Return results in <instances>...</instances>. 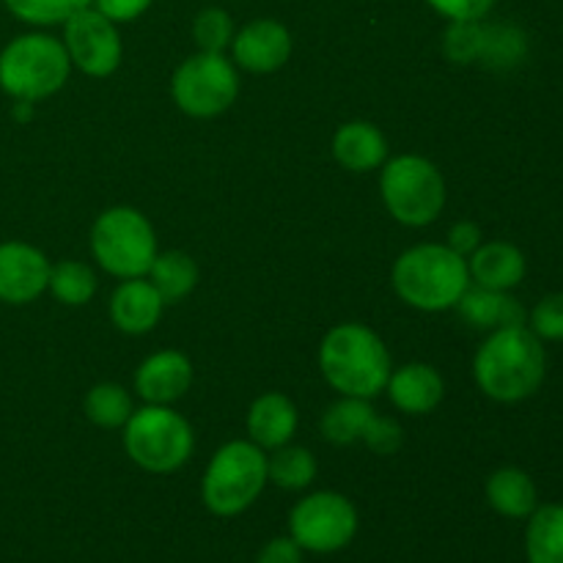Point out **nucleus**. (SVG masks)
<instances>
[{"label":"nucleus","instance_id":"nucleus-1","mask_svg":"<svg viewBox=\"0 0 563 563\" xmlns=\"http://www.w3.org/2000/svg\"><path fill=\"white\" fill-rule=\"evenodd\" d=\"M544 372L548 357L542 339H537L526 324L493 330L473 361L476 385L484 396L500 405H517L537 394L544 383Z\"/></svg>","mask_w":563,"mask_h":563},{"label":"nucleus","instance_id":"nucleus-2","mask_svg":"<svg viewBox=\"0 0 563 563\" xmlns=\"http://www.w3.org/2000/svg\"><path fill=\"white\" fill-rule=\"evenodd\" d=\"M319 368L333 390L352 399H374L390 379V352L372 328L344 322L328 330L319 346Z\"/></svg>","mask_w":563,"mask_h":563},{"label":"nucleus","instance_id":"nucleus-3","mask_svg":"<svg viewBox=\"0 0 563 563\" xmlns=\"http://www.w3.org/2000/svg\"><path fill=\"white\" fill-rule=\"evenodd\" d=\"M390 284L407 306L438 313L460 302V297L471 286V273H467V258L451 251L449 245L423 242V245L407 247L396 258L390 269Z\"/></svg>","mask_w":563,"mask_h":563},{"label":"nucleus","instance_id":"nucleus-4","mask_svg":"<svg viewBox=\"0 0 563 563\" xmlns=\"http://www.w3.org/2000/svg\"><path fill=\"white\" fill-rule=\"evenodd\" d=\"M71 71L64 42L33 31L14 36L0 49V91L22 102H42L66 86Z\"/></svg>","mask_w":563,"mask_h":563},{"label":"nucleus","instance_id":"nucleus-5","mask_svg":"<svg viewBox=\"0 0 563 563\" xmlns=\"http://www.w3.org/2000/svg\"><path fill=\"white\" fill-rule=\"evenodd\" d=\"M267 454L253 440H231L209 460L201 498L212 515L236 517L267 487Z\"/></svg>","mask_w":563,"mask_h":563},{"label":"nucleus","instance_id":"nucleus-6","mask_svg":"<svg viewBox=\"0 0 563 563\" xmlns=\"http://www.w3.org/2000/svg\"><path fill=\"white\" fill-rule=\"evenodd\" d=\"M379 192L390 218L410 229L434 223L445 207V179L432 159L421 154H399L385 159Z\"/></svg>","mask_w":563,"mask_h":563},{"label":"nucleus","instance_id":"nucleus-7","mask_svg":"<svg viewBox=\"0 0 563 563\" xmlns=\"http://www.w3.org/2000/svg\"><path fill=\"white\" fill-rule=\"evenodd\" d=\"M126 456L146 473H174L196 449L190 421L170 410V405H146L124 423Z\"/></svg>","mask_w":563,"mask_h":563},{"label":"nucleus","instance_id":"nucleus-8","mask_svg":"<svg viewBox=\"0 0 563 563\" xmlns=\"http://www.w3.org/2000/svg\"><path fill=\"white\" fill-rule=\"evenodd\" d=\"M91 253L99 267L115 278H146L157 256V236L146 214L132 207H113L93 220Z\"/></svg>","mask_w":563,"mask_h":563},{"label":"nucleus","instance_id":"nucleus-9","mask_svg":"<svg viewBox=\"0 0 563 563\" xmlns=\"http://www.w3.org/2000/svg\"><path fill=\"white\" fill-rule=\"evenodd\" d=\"M170 93L181 113L192 119H214L236 102L240 77L234 60L223 53H196L181 60L170 80Z\"/></svg>","mask_w":563,"mask_h":563},{"label":"nucleus","instance_id":"nucleus-10","mask_svg":"<svg viewBox=\"0 0 563 563\" xmlns=\"http://www.w3.org/2000/svg\"><path fill=\"white\" fill-rule=\"evenodd\" d=\"M291 539L308 553H339L355 539L357 511L339 493H313L291 509Z\"/></svg>","mask_w":563,"mask_h":563},{"label":"nucleus","instance_id":"nucleus-11","mask_svg":"<svg viewBox=\"0 0 563 563\" xmlns=\"http://www.w3.org/2000/svg\"><path fill=\"white\" fill-rule=\"evenodd\" d=\"M119 22L88 5L64 22V47L75 69L88 77H108L119 69L124 44H121Z\"/></svg>","mask_w":563,"mask_h":563},{"label":"nucleus","instance_id":"nucleus-12","mask_svg":"<svg viewBox=\"0 0 563 563\" xmlns=\"http://www.w3.org/2000/svg\"><path fill=\"white\" fill-rule=\"evenodd\" d=\"M322 434L335 445L363 443L379 456L396 454L405 440L399 423L390 418H379L368 399H352V396H344L324 412Z\"/></svg>","mask_w":563,"mask_h":563},{"label":"nucleus","instance_id":"nucleus-13","mask_svg":"<svg viewBox=\"0 0 563 563\" xmlns=\"http://www.w3.org/2000/svg\"><path fill=\"white\" fill-rule=\"evenodd\" d=\"M49 262L27 242H0V302L27 306L47 291Z\"/></svg>","mask_w":563,"mask_h":563},{"label":"nucleus","instance_id":"nucleus-14","mask_svg":"<svg viewBox=\"0 0 563 563\" xmlns=\"http://www.w3.org/2000/svg\"><path fill=\"white\" fill-rule=\"evenodd\" d=\"M231 55L240 69L253 75L278 71L291 58V33L278 20H253L242 25L231 38Z\"/></svg>","mask_w":563,"mask_h":563},{"label":"nucleus","instance_id":"nucleus-15","mask_svg":"<svg viewBox=\"0 0 563 563\" xmlns=\"http://www.w3.org/2000/svg\"><path fill=\"white\" fill-rule=\"evenodd\" d=\"M190 357L176 350L154 352L135 372V390L146 405H174L190 390Z\"/></svg>","mask_w":563,"mask_h":563},{"label":"nucleus","instance_id":"nucleus-16","mask_svg":"<svg viewBox=\"0 0 563 563\" xmlns=\"http://www.w3.org/2000/svg\"><path fill=\"white\" fill-rule=\"evenodd\" d=\"M163 308V297L146 278L121 280L110 297V319L126 335H143L157 328Z\"/></svg>","mask_w":563,"mask_h":563},{"label":"nucleus","instance_id":"nucleus-17","mask_svg":"<svg viewBox=\"0 0 563 563\" xmlns=\"http://www.w3.org/2000/svg\"><path fill=\"white\" fill-rule=\"evenodd\" d=\"M467 273H471V284L493 291H511L526 278V256L511 242H482L467 256Z\"/></svg>","mask_w":563,"mask_h":563},{"label":"nucleus","instance_id":"nucleus-18","mask_svg":"<svg viewBox=\"0 0 563 563\" xmlns=\"http://www.w3.org/2000/svg\"><path fill=\"white\" fill-rule=\"evenodd\" d=\"M385 390L401 412L427 416L443 401L445 383L438 368L429 363H407V366L390 372Z\"/></svg>","mask_w":563,"mask_h":563},{"label":"nucleus","instance_id":"nucleus-19","mask_svg":"<svg viewBox=\"0 0 563 563\" xmlns=\"http://www.w3.org/2000/svg\"><path fill=\"white\" fill-rule=\"evenodd\" d=\"M333 157L352 174L383 168L388 159V141L383 130L368 121H346L333 135Z\"/></svg>","mask_w":563,"mask_h":563},{"label":"nucleus","instance_id":"nucleus-20","mask_svg":"<svg viewBox=\"0 0 563 563\" xmlns=\"http://www.w3.org/2000/svg\"><path fill=\"white\" fill-rule=\"evenodd\" d=\"M297 407L284 394H262L247 410V434L258 449L275 451L280 445L291 443L297 432Z\"/></svg>","mask_w":563,"mask_h":563},{"label":"nucleus","instance_id":"nucleus-21","mask_svg":"<svg viewBox=\"0 0 563 563\" xmlns=\"http://www.w3.org/2000/svg\"><path fill=\"white\" fill-rule=\"evenodd\" d=\"M454 308L471 328L489 330V333L500 328L526 324V308L509 291H493L476 284L467 286L465 295L460 297V302Z\"/></svg>","mask_w":563,"mask_h":563},{"label":"nucleus","instance_id":"nucleus-22","mask_svg":"<svg viewBox=\"0 0 563 563\" xmlns=\"http://www.w3.org/2000/svg\"><path fill=\"white\" fill-rule=\"evenodd\" d=\"M487 500L498 515L526 520L537 511L539 493L533 478L520 467H500L487 478Z\"/></svg>","mask_w":563,"mask_h":563},{"label":"nucleus","instance_id":"nucleus-23","mask_svg":"<svg viewBox=\"0 0 563 563\" xmlns=\"http://www.w3.org/2000/svg\"><path fill=\"white\" fill-rule=\"evenodd\" d=\"M148 284L157 289L163 302H179L196 289L198 284V264L185 251H165L157 253L148 267Z\"/></svg>","mask_w":563,"mask_h":563},{"label":"nucleus","instance_id":"nucleus-24","mask_svg":"<svg viewBox=\"0 0 563 563\" xmlns=\"http://www.w3.org/2000/svg\"><path fill=\"white\" fill-rule=\"evenodd\" d=\"M528 563H563V504L537 506L526 531Z\"/></svg>","mask_w":563,"mask_h":563},{"label":"nucleus","instance_id":"nucleus-25","mask_svg":"<svg viewBox=\"0 0 563 563\" xmlns=\"http://www.w3.org/2000/svg\"><path fill=\"white\" fill-rule=\"evenodd\" d=\"M317 471V456L308 449H300V445L286 443L275 449L273 456H267V478L275 487L289 489V493L311 487Z\"/></svg>","mask_w":563,"mask_h":563},{"label":"nucleus","instance_id":"nucleus-26","mask_svg":"<svg viewBox=\"0 0 563 563\" xmlns=\"http://www.w3.org/2000/svg\"><path fill=\"white\" fill-rule=\"evenodd\" d=\"M47 289L64 306H88L93 300V295H97V275H93V269L88 264L66 258V262L49 264Z\"/></svg>","mask_w":563,"mask_h":563},{"label":"nucleus","instance_id":"nucleus-27","mask_svg":"<svg viewBox=\"0 0 563 563\" xmlns=\"http://www.w3.org/2000/svg\"><path fill=\"white\" fill-rule=\"evenodd\" d=\"M526 55L528 38L520 27L509 25V22H500V25H487L484 22L478 64L489 66V69H511V66L522 64Z\"/></svg>","mask_w":563,"mask_h":563},{"label":"nucleus","instance_id":"nucleus-28","mask_svg":"<svg viewBox=\"0 0 563 563\" xmlns=\"http://www.w3.org/2000/svg\"><path fill=\"white\" fill-rule=\"evenodd\" d=\"M82 410H86L88 421L99 429H121L132 410V399L126 394L124 385L119 383H99L93 385L86 394V401H82Z\"/></svg>","mask_w":563,"mask_h":563},{"label":"nucleus","instance_id":"nucleus-29","mask_svg":"<svg viewBox=\"0 0 563 563\" xmlns=\"http://www.w3.org/2000/svg\"><path fill=\"white\" fill-rule=\"evenodd\" d=\"M93 0H3L5 11L36 27L64 25L71 14L88 9Z\"/></svg>","mask_w":563,"mask_h":563},{"label":"nucleus","instance_id":"nucleus-30","mask_svg":"<svg viewBox=\"0 0 563 563\" xmlns=\"http://www.w3.org/2000/svg\"><path fill=\"white\" fill-rule=\"evenodd\" d=\"M234 33V20L220 5H207L192 20V38L201 47V53H223L225 47H231Z\"/></svg>","mask_w":563,"mask_h":563},{"label":"nucleus","instance_id":"nucleus-31","mask_svg":"<svg viewBox=\"0 0 563 563\" xmlns=\"http://www.w3.org/2000/svg\"><path fill=\"white\" fill-rule=\"evenodd\" d=\"M482 36H484V20L451 22L443 38V49L445 55H449V60H454V64H478Z\"/></svg>","mask_w":563,"mask_h":563},{"label":"nucleus","instance_id":"nucleus-32","mask_svg":"<svg viewBox=\"0 0 563 563\" xmlns=\"http://www.w3.org/2000/svg\"><path fill=\"white\" fill-rule=\"evenodd\" d=\"M531 333L542 341H563V291L537 302L531 311Z\"/></svg>","mask_w":563,"mask_h":563},{"label":"nucleus","instance_id":"nucleus-33","mask_svg":"<svg viewBox=\"0 0 563 563\" xmlns=\"http://www.w3.org/2000/svg\"><path fill=\"white\" fill-rule=\"evenodd\" d=\"M427 3L449 22H473L484 20L498 0H427Z\"/></svg>","mask_w":563,"mask_h":563},{"label":"nucleus","instance_id":"nucleus-34","mask_svg":"<svg viewBox=\"0 0 563 563\" xmlns=\"http://www.w3.org/2000/svg\"><path fill=\"white\" fill-rule=\"evenodd\" d=\"M154 0H93V9L102 11L113 22H132L152 5Z\"/></svg>","mask_w":563,"mask_h":563},{"label":"nucleus","instance_id":"nucleus-35","mask_svg":"<svg viewBox=\"0 0 563 563\" xmlns=\"http://www.w3.org/2000/svg\"><path fill=\"white\" fill-rule=\"evenodd\" d=\"M256 563H302V548L291 537H278L264 544Z\"/></svg>","mask_w":563,"mask_h":563},{"label":"nucleus","instance_id":"nucleus-36","mask_svg":"<svg viewBox=\"0 0 563 563\" xmlns=\"http://www.w3.org/2000/svg\"><path fill=\"white\" fill-rule=\"evenodd\" d=\"M445 245H449L454 253H460V256L467 258L478 245H482V229H478L476 223H471V220H462V223L451 225L449 242H445Z\"/></svg>","mask_w":563,"mask_h":563},{"label":"nucleus","instance_id":"nucleus-37","mask_svg":"<svg viewBox=\"0 0 563 563\" xmlns=\"http://www.w3.org/2000/svg\"><path fill=\"white\" fill-rule=\"evenodd\" d=\"M33 104L36 102H22V99H16L14 102V110H11V115H14L20 124H27V121L33 119Z\"/></svg>","mask_w":563,"mask_h":563}]
</instances>
